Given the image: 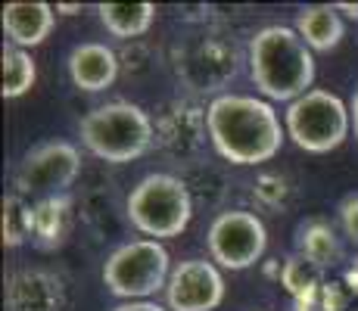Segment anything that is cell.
Wrapping results in <instances>:
<instances>
[{"label": "cell", "mask_w": 358, "mask_h": 311, "mask_svg": "<svg viewBox=\"0 0 358 311\" xmlns=\"http://www.w3.org/2000/svg\"><path fill=\"white\" fill-rule=\"evenodd\" d=\"M209 140L215 153L231 165H262L280 153L287 128L268 100L250 94L212 96L206 106Z\"/></svg>", "instance_id": "1"}, {"label": "cell", "mask_w": 358, "mask_h": 311, "mask_svg": "<svg viewBox=\"0 0 358 311\" xmlns=\"http://www.w3.org/2000/svg\"><path fill=\"white\" fill-rule=\"evenodd\" d=\"M250 75L259 94L290 106L315 85V53L290 25H265L250 38Z\"/></svg>", "instance_id": "2"}, {"label": "cell", "mask_w": 358, "mask_h": 311, "mask_svg": "<svg viewBox=\"0 0 358 311\" xmlns=\"http://www.w3.org/2000/svg\"><path fill=\"white\" fill-rule=\"evenodd\" d=\"M81 143L100 162L125 165L150 153L156 143V122L137 103L115 100L81 119Z\"/></svg>", "instance_id": "3"}, {"label": "cell", "mask_w": 358, "mask_h": 311, "mask_svg": "<svg viewBox=\"0 0 358 311\" xmlns=\"http://www.w3.org/2000/svg\"><path fill=\"white\" fill-rule=\"evenodd\" d=\"M125 212L134 231H141L147 240L162 243V240L181 237L187 231L190 218H194V196L178 175L153 171L131 187V193L125 196Z\"/></svg>", "instance_id": "4"}, {"label": "cell", "mask_w": 358, "mask_h": 311, "mask_svg": "<svg viewBox=\"0 0 358 311\" xmlns=\"http://www.w3.org/2000/svg\"><path fill=\"white\" fill-rule=\"evenodd\" d=\"M169 249L159 240H128L119 249H113L103 265V283L115 299L125 302H147L159 289L169 287L171 277Z\"/></svg>", "instance_id": "5"}, {"label": "cell", "mask_w": 358, "mask_h": 311, "mask_svg": "<svg viewBox=\"0 0 358 311\" xmlns=\"http://www.w3.org/2000/svg\"><path fill=\"white\" fill-rule=\"evenodd\" d=\"M287 137L306 153H330V150L343 147V140L352 131V113L343 96L312 87L293 100L284 113Z\"/></svg>", "instance_id": "6"}, {"label": "cell", "mask_w": 358, "mask_h": 311, "mask_svg": "<svg viewBox=\"0 0 358 311\" xmlns=\"http://www.w3.org/2000/svg\"><path fill=\"white\" fill-rule=\"evenodd\" d=\"M81 175V153L69 140H47L31 147L22 156L13 187L25 199H44V196H63V193L78 181Z\"/></svg>", "instance_id": "7"}, {"label": "cell", "mask_w": 358, "mask_h": 311, "mask_svg": "<svg viewBox=\"0 0 358 311\" xmlns=\"http://www.w3.org/2000/svg\"><path fill=\"white\" fill-rule=\"evenodd\" d=\"M206 246L215 265L228 271H246L265 255L268 249V231L256 212L246 209H224L212 218Z\"/></svg>", "instance_id": "8"}, {"label": "cell", "mask_w": 358, "mask_h": 311, "mask_svg": "<svg viewBox=\"0 0 358 311\" xmlns=\"http://www.w3.org/2000/svg\"><path fill=\"white\" fill-rule=\"evenodd\" d=\"M237 68H240L237 47L231 41L218 38V34L184 44L175 59V75L194 94H218L237 75Z\"/></svg>", "instance_id": "9"}, {"label": "cell", "mask_w": 358, "mask_h": 311, "mask_svg": "<svg viewBox=\"0 0 358 311\" xmlns=\"http://www.w3.org/2000/svg\"><path fill=\"white\" fill-rule=\"evenodd\" d=\"M171 311H215L224 302V277L215 261L184 259L175 265L165 287Z\"/></svg>", "instance_id": "10"}, {"label": "cell", "mask_w": 358, "mask_h": 311, "mask_svg": "<svg viewBox=\"0 0 358 311\" xmlns=\"http://www.w3.org/2000/svg\"><path fill=\"white\" fill-rule=\"evenodd\" d=\"M209 140V115L194 100H171L156 115V147L171 159H194Z\"/></svg>", "instance_id": "11"}, {"label": "cell", "mask_w": 358, "mask_h": 311, "mask_svg": "<svg viewBox=\"0 0 358 311\" xmlns=\"http://www.w3.org/2000/svg\"><path fill=\"white\" fill-rule=\"evenodd\" d=\"M66 287L53 271L19 268L6 277V311H63Z\"/></svg>", "instance_id": "12"}, {"label": "cell", "mask_w": 358, "mask_h": 311, "mask_svg": "<svg viewBox=\"0 0 358 311\" xmlns=\"http://www.w3.org/2000/svg\"><path fill=\"white\" fill-rule=\"evenodd\" d=\"M69 78L78 91L87 94H100L106 87L115 85V78L122 75V62L119 53L113 47L100 44V41H85V44H75L69 50Z\"/></svg>", "instance_id": "13"}, {"label": "cell", "mask_w": 358, "mask_h": 311, "mask_svg": "<svg viewBox=\"0 0 358 311\" xmlns=\"http://www.w3.org/2000/svg\"><path fill=\"white\" fill-rule=\"evenodd\" d=\"M57 25V6L50 3H6L3 31L13 47H41Z\"/></svg>", "instance_id": "14"}, {"label": "cell", "mask_w": 358, "mask_h": 311, "mask_svg": "<svg viewBox=\"0 0 358 311\" xmlns=\"http://www.w3.org/2000/svg\"><path fill=\"white\" fill-rule=\"evenodd\" d=\"M296 252L302 259H308L312 265H318L321 271L336 268L346 252H343V240L336 233V227L327 218H306L296 227Z\"/></svg>", "instance_id": "15"}, {"label": "cell", "mask_w": 358, "mask_h": 311, "mask_svg": "<svg viewBox=\"0 0 358 311\" xmlns=\"http://www.w3.org/2000/svg\"><path fill=\"white\" fill-rule=\"evenodd\" d=\"M69 227H72V199L44 196L31 203V243L41 249H57L66 243Z\"/></svg>", "instance_id": "16"}, {"label": "cell", "mask_w": 358, "mask_h": 311, "mask_svg": "<svg viewBox=\"0 0 358 311\" xmlns=\"http://www.w3.org/2000/svg\"><path fill=\"white\" fill-rule=\"evenodd\" d=\"M296 31L299 38L312 47V53H330L334 47H340L343 34H346V25H343L340 13H336L334 3H312V6H302L296 13Z\"/></svg>", "instance_id": "17"}, {"label": "cell", "mask_w": 358, "mask_h": 311, "mask_svg": "<svg viewBox=\"0 0 358 311\" xmlns=\"http://www.w3.org/2000/svg\"><path fill=\"white\" fill-rule=\"evenodd\" d=\"M97 16L113 38L137 41L150 31L156 22V6L153 3H97Z\"/></svg>", "instance_id": "18"}, {"label": "cell", "mask_w": 358, "mask_h": 311, "mask_svg": "<svg viewBox=\"0 0 358 311\" xmlns=\"http://www.w3.org/2000/svg\"><path fill=\"white\" fill-rule=\"evenodd\" d=\"M81 218L94 233H115L128 221V212H119L113 190H91L81 199Z\"/></svg>", "instance_id": "19"}, {"label": "cell", "mask_w": 358, "mask_h": 311, "mask_svg": "<svg viewBox=\"0 0 358 311\" xmlns=\"http://www.w3.org/2000/svg\"><path fill=\"white\" fill-rule=\"evenodd\" d=\"M38 66L22 47H3V100H19L34 87Z\"/></svg>", "instance_id": "20"}, {"label": "cell", "mask_w": 358, "mask_h": 311, "mask_svg": "<svg viewBox=\"0 0 358 311\" xmlns=\"http://www.w3.org/2000/svg\"><path fill=\"white\" fill-rule=\"evenodd\" d=\"M327 277L318 265H312L308 259H302L299 252H293L290 259H284L280 265V287L293 296V299H302V296L315 293Z\"/></svg>", "instance_id": "21"}, {"label": "cell", "mask_w": 358, "mask_h": 311, "mask_svg": "<svg viewBox=\"0 0 358 311\" xmlns=\"http://www.w3.org/2000/svg\"><path fill=\"white\" fill-rule=\"evenodd\" d=\"M184 184H187L190 196H194V203H209V205H218L224 199V193H228V181H224V175L218 168H212V165H187L184 168V175H178Z\"/></svg>", "instance_id": "22"}, {"label": "cell", "mask_w": 358, "mask_h": 311, "mask_svg": "<svg viewBox=\"0 0 358 311\" xmlns=\"http://www.w3.org/2000/svg\"><path fill=\"white\" fill-rule=\"evenodd\" d=\"M31 240V203L19 193L3 196V246L16 249Z\"/></svg>", "instance_id": "23"}, {"label": "cell", "mask_w": 358, "mask_h": 311, "mask_svg": "<svg viewBox=\"0 0 358 311\" xmlns=\"http://www.w3.org/2000/svg\"><path fill=\"white\" fill-rule=\"evenodd\" d=\"M252 196L262 209H284L293 196V187L287 184V178L274 175V171H262L252 184Z\"/></svg>", "instance_id": "24"}, {"label": "cell", "mask_w": 358, "mask_h": 311, "mask_svg": "<svg viewBox=\"0 0 358 311\" xmlns=\"http://www.w3.org/2000/svg\"><path fill=\"white\" fill-rule=\"evenodd\" d=\"M336 221H340L343 233L358 246V193H346L336 203Z\"/></svg>", "instance_id": "25"}, {"label": "cell", "mask_w": 358, "mask_h": 311, "mask_svg": "<svg viewBox=\"0 0 358 311\" xmlns=\"http://www.w3.org/2000/svg\"><path fill=\"white\" fill-rule=\"evenodd\" d=\"M113 311H171V308L147 299V302H122V305H115Z\"/></svg>", "instance_id": "26"}, {"label": "cell", "mask_w": 358, "mask_h": 311, "mask_svg": "<svg viewBox=\"0 0 358 311\" xmlns=\"http://www.w3.org/2000/svg\"><path fill=\"white\" fill-rule=\"evenodd\" d=\"M343 283H346V289L358 299V255L352 259V265L346 268V274H343Z\"/></svg>", "instance_id": "27"}, {"label": "cell", "mask_w": 358, "mask_h": 311, "mask_svg": "<svg viewBox=\"0 0 358 311\" xmlns=\"http://www.w3.org/2000/svg\"><path fill=\"white\" fill-rule=\"evenodd\" d=\"M349 113H352V131H355V137H358V87H355L352 100H349Z\"/></svg>", "instance_id": "28"}, {"label": "cell", "mask_w": 358, "mask_h": 311, "mask_svg": "<svg viewBox=\"0 0 358 311\" xmlns=\"http://www.w3.org/2000/svg\"><path fill=\"white\" fill-rule=\"evenodd\" d=\"M334 6H336V13H343V16L358 19V3H334Z\"/></svg>", "instance_id": "29"}, {"label": "cell", "mask_w": 358, "mask_h": 311, "mask_svg": "<svg viewBox=\"0 0 358 311\" xmlns=\"http://www.w3.org/2000/svg\"><path fill=\"white\" fill-rule=\"evenodd\" d=\"M57 13H63V16H75V13H81V6H78V3H72V6H57Z\"/></svg>", "instance_id": "30"}]
</instances>
